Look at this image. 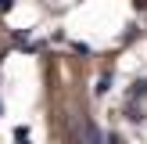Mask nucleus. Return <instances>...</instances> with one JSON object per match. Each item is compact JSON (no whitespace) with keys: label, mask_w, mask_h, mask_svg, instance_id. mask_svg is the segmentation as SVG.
<instances>
[{"label":"nucleus","mask_w":147,"mask_h":144,"mask_svg":"<svg viewBox=\"0 0 147 144\" xmlns=\"http://www.w3.org/2000/svg\"><path fill=\"white\" fill-rule=\"evenodd\" d=\"M86 144H104V137H100V130L93 122H86Z\"/></svg>","instance_id":"obj_1"},{"label":"nucleus","mask_w":147,"mask_h":144,"mask_svg":"<svg viewBox=\"0 0 147 144\" xmlns=\"http://www.w3.org/2000/svg\"><path fill=\"white\" fill-rule=\"evenodd\" d=\"M0 7H7V0H0Z\"/></svg>","instance_id":"obj_2"}]
</instances>
